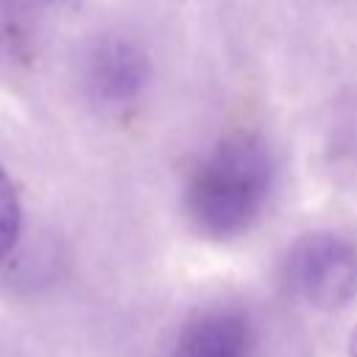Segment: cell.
Returning <instances> with one entry per match:
<instances>
[{
    "label": "cell",
    "mask_w": 357,
    "mask_h": 357,
    "mask_svg": "<svg viewBox=\"0 0 357 357\" xmlns=\"http://www.w3.org/2000/svg\"><path fill=\"white\" fill-rule=\"evenodd\" d=\"M84 78L92 98L117 106L142 92L148 81V59L134 42L123 36H106L92 45L84 64Z\"/></svg>",
    "instance_id": "3957f363"
},
{
    "label": "cell",
    "mask_w": 357,
    "mask_h": 357,
    "mask_svg": "<svg viewBox=\"0 0 357 357\" xmlns=\"http://www.w3.org/2000/svg\"><path fill=\"white\" fill-rule=\"evenodd\" d=\"M284 282L312 310H340L357 296V245L337 231H310L284 257Z\"/></svg>",
    "instance_id": "7a4b0ae2"
},
{
    "label": "cell",
    "mask_w": 357,
    "mask_h": 357,
    "mask_svg": "<svg viewBox=\"0 0 357 357\" xmlns=\"http://www.w3.org/2000/svg\"><path fill=\"white\" fill-rule=\"evenodd\" d=\"M276 181V162L257 134L218 139L190 170L184 184V215L206 240H234L265 212Z\"/></svg>",
    "instance_id": "6da1fadb"
},
{
    "label": "cell",
    "mask_w": 357,
    "mask_h": 357,
    "mask_svg": "<svg viewBox=\"0 0 357 357\" xmlns=\"http://www.w3.org/2000/svg\"><path fill=\"white\" fill-rule=\"evenodd\" d=\"M22 226V209H20V195L8 173L0 167V259H6L20 237Z\"/></svg>",
    "instance_id": "5b68a950"
},
{
    "label": "cell",
    "mask_w": 357,
    "mask_h": 357,
    "mask_svg": "<svg viewBox=\"0 0 357 357\" xmlns=\"http://www.w3.org/2000/svg\"><path fill=\"white\" fill-rule=\"evenodd\" d=\"M254 335L237 310H206L195 315L178 335L173 357H251Z\"/></svg>",
    "instance_id": "277c9868"
},
{
    "label": "cell",
    "mask_w": 357,
    "mask_h": 357,
    "mask_svg": "<svg viewBox=\"0 0 357 357\" xmlns=\"http://www.w3.org/2000/svg\"><path fill=\"white\" fill-rule=\"evenodd\" d=\"M8 3H36V0H8Z\"/></svg>",
    "instance_id": "52a82bcc"
},
{
    "label": "cell",
    "mask_w": 357,
    "mask_h": 357,
    "mask_svg": "<svg viewBox=\"0 0 357 357\" xmlns=\"http://www.w3.org/2000/svg\"><path fill=\"white\" fill-rule=\"evenodd\" d=\"M349 354H351V357H357V329L351 332V340H349Z\"/></svg>",
    "instance_id": "8992f818"
}]
</instances>
